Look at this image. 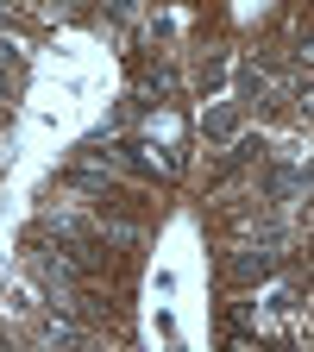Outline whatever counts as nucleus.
Instances as JSON below:
<instances>
[{"instance_id":"f257e3e1","label":"nucleus","mask_w":314,"mask_h":352,"mask_svg":"<svg viewBox=\"0 0 314 352\" xmlns=\"http://www.w3.org/2000/svg\"><path fill=\"white\" fill-rule=\"evenodd\" d=\"M233 271H239V277H264V271H271V258H264V252H258V258H239Z\"/></svg>"},{"instance_id":"f03ea898","label":"nucleus","mask_w":314,"mask_h":352,"mask_svg":"<svg viewBox=\"0 0 314 352\" xmlns=\"http://www.w3.org/2000/svg\"><path fill=\"white\" fill-rule=\"evenodd\" d=\"M107 239H113V245H132V239H139V227H126V220H113V227H107Z\"/></svg>"},{"instance_id":"7ed1b4c3","label":"nucleus","mask_w":314,"mask_h":352,"mask_svg":"<svg viewBox=\"0 0 314 352\" xmlns=\"http://www.w3.org/2000/svg\"><path fill=\"white\" fill-rule=\"evenodd\" d=\"M0 69H13V38H0Z\"/></svg>"},{"instance_id":"20e7f679","label":"nucleus","mask_w":314,"mask_h":352,"mask_svg":"<svg viewBox=\"0 0 314 352\" xmlns=\"http://www.w3.org/2000/svg\"><path fill=\"white\" fill-rule=\"evenodd\" d=\"M0 101H7V76H0Z\"/></svg>"},{"instance_id":"39448f33","label":"nucleus","mask_w":314,"mask_h":352,"mask_svg":"<svg viewBox=\"0 0 314 352\" xmlns=\"http://www.w3.org/2000/svg\"><path fill=\"white\" fill-rule=\"evenodd\" d=\"M0 13H7V0H0Z\"/></svg>"}]
</instances>
